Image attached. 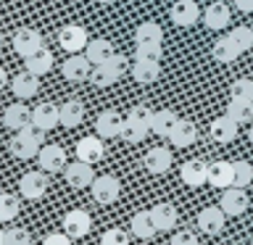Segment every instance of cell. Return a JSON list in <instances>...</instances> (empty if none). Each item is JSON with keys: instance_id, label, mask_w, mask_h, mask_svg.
Returning a JSON list of instances; mask_svg holds the SVG:
<instances>
[{"instance_id": "1", "label": "cell", "mask_w": 253, "mask_h": 245, "mask_svg": "<svg viewBox=\"0 0 253 245\" xmlns=\"http://www.w3.org/2000/svg\"><path fill=\"white\" fill-rule=\"evenodd\" d=\"M42 129H37V126H27V129L16 132L11 142H8V150H11V156L21 158V161H27V158H37L40 148H42Z\"/></svg>"}, {"instance_id": "2", "label": "cell", "mask_w": 253, "mask_h": 245, "mask_svg": "<svg viewBox=\"0 0 253 245\" xmlns=\"http://www.w3.org/2000/svg\"><path fill=\"white\" fill-rule=\"evenodd\" d=\"M150 119H153L150 108L134 106V108L129 111V116H126V122H124L122 137H124L126 142H142V140L148 137V132H150Z\"/></svg>"}, {"instance_id": "3", "label": "cell", "mask_w": 253, "mask_h": 245, "mask_svg": "<svg viewBox=\"0 0 253 245\" xmlns=\"http://www.w3.org/2000/svg\"><path fill=\"white\" fill-rule=\"evenodd\" d=\"M126 71V58L124 55H119V53H114L108 61H103V63H98V66L92 69V84H98V87H111L114 82H119L122 79V74Z\"/></svg>"}, {"instance_id": "4", "label": "cell", "mask_w": 253, "mask_h": 245, "mask_svg": "<svg viewBox=\"0 0 253 245\" xmlns=\"http://www.w3.org/2000/svg\"><path fill=\"white\" fill-rule=\"evenodd\" d=\"M92 190V198L98 201L100 205H111L119 201V193H122V185H119L116 177L111 174H103V177H95V182L90 185Z\"/></svg>"}, {"instance_id": "5", "label": "cell", "mask_w": 253, "mask_h": 245, "mask_svg": "<svg viewBox=\"0 0 253 245\" xmlns=\"http://www.w3.org/2000/svg\"><path fill=\"white\" fill-rule=\"evenodd\" d=\"M58 42L66 53H79L84 50L87 42H90V37H87V29L79 27V24H66L61 32H58Z\"/></svg>"}, {"instance_id": "6", "label": "cell", "mask_w": 253, "mask_h": 245, "mask_svg": "<svg viewBox=\"0 0 253 245\" xmlns=\"http://www.w3.org/2000/svg\"><path fill=\"white\" fill-rule=\"evenodd\" d=\"M61 124V106L55 103H40L37 108H32V126L42 132H50Z\"/></svg>"}, {"instance_id": "7", "label": "cell", "mask_w": 253, "mask_h": 245, "mask_svg": "<svg viewBox=\"0 0 253 245\" xmlns=\"http://www.w3.org/2000/svg\"><path fill=\"white\" fill-rule=\"evenodd\" d=\"M63 177H66V182L71 187H77V190H84V187H90L92 182H95V171H92V163H87V161H77L74 163H66V169H63Z\"/></svg>"}, {"instance_id": "8", "label": "cell", "mask_w": 253, "mask_h": 245, "mask_svg": "<svg viewBox=\"0 0 253 245\" xmlns=\"http://www.w3.org/2000/svg\"><path fill=\"white\" fill-rule=\"evenodd\" d=\"M245 208H248V193H245V187L229 185L224 190V195H221V211L227 216H240V213H245Z\"/></svg>"}, {"instance_id": "9", "label": "cell", "mask_w": 253, "mask_h": 245, "mask_svg": "<svg viewBox=\"0 0 253 245\" xmlns=\"http://www.w3.org/2000/svg\"><path fill=\"white\" fill-rule=\"evenodd\" d=\"M37 163L42 171H50V174L63 171L66 169V153H63L61 145H42L37 153Z\"/></svg>"}, {"instance_id": "10", "label": "cell", "mask_w": 253, "mask_h": 245, "mask_svg": "<svg viewBox=\"0 0 253 245\" xmlns=\"http://www.w3.org/2000/svg\"><path fill=\"white\" fill-rule=\"evenodd\" d=\"M92 61L87 55H79V53H71V58L63 63V77L69 82H84V79L92 77Z\"/></svg>"}, {"instance_id": "11", "label": "cell", "mask_w": 253, "mask_h": 245, "mask_svg": "<svg viewBox=\"0 0 253 245\" xmlns=\"http://www.w3.org/2000/svg\"><path fill=\"white\" fill-rule=\"evenodd\" d=\"M122 129H124V119L116 114V111H100L98 119H95V132L100 134V137H122Z\"/></svg>"}, {"instance_id": "12", "label": "cell", "mask_w": 253, "mask_h": 245, "mask_svg": "<svg viewBox=\"0 0 253 245\" xmlns=\"http://www.w3.org/2000/svg\"><path fill=\"white\" fill-rule=\"evenodd\" d=\"M179 177L187 187H201L209 182V163H203L201 158H190V161L182 163Z\"/></svg>"}, {"instance_id": "13", "label": "cell", "mask_w": 253, "mask_h": 245, "mask_svg": "<svg viewBox=\"0 0 253 245\" xmlns=\"http://www.w3.org/2000/svg\"><path fill=\"white\" fill-rule=\"evenodd\" d=\"M90 229H92V219H90V213L82 211V208H74L63 216V232L69 237H84Z\"/></svg>"}, {"instance_id": "14", "label": "cell", "mask_w": 253, "mask_h": 245, "mask_svg": "<svg viewBox=\"0 0 253 245\" xmlns=\"http://www.w3.org/2000/svg\"><path fill=\"white\" fill-rule=\"evenodd\" d=\"M19 190H21L24 198H29V201H37V198H42V195L47 193V174H42V169L24 174L21 182H19Z\"/></svg>"}, {"instance_id": "15", "label": "cell", "mask_w": 253, "mask_h": 245, "mask_svg": "<svg viewBox=\"0 0 253 245\" xmlns=\"http://www.w3.org/2000/svg\"><path fill=\"white\" fill-rule=\"evenodd\" d=\"M224 221H227V213L221 211V205H209V208H203L198 213V227H201V232L206 235H219L221 229H224Z\"/></svg>"}, {"instance_id": "16", "label": "cell", "mask_w": 253, "mask_h": 245, "mask_svg": "<svg viewBox=\"0 0 253 245\" xmlns=\"http://www.w3.org/2000/svg\"><path fill=\"white\" fill-rule=\"evenodd\" d=\"M171 21L177 27H193V24L201 19V11H198V3L195 0H177L171 5Z\"/></svg>"}, {"instance_id": "17", "label": "cell", "mask_w": 253, "mask_h": 245, "mask_svg": "<svg viewBox=\"0 0 253 245\" xmlns=\"http://www.w3.org/2000/svg\"><path fill=\"white\" fill-rule=\"evenodd\" d=\"M3 124L8 126V129H13V132L27 129V126H32V111L24 106V103H13V106L5 108Z\"/></svg>"}, {"instance_id": "18", "label": "cell", "mask_w": 253, "mask_h": 245, "mask_svg": "<svg viewBox=\"0 0 253 245\" xmlns=\"http://www.w3.org/2000/svg\"><path fill=\"white\" fill-rule=\"evenodd\" d=\"M42 47V37H40V32L37 29H19L13 35V50L19 53V55H32L35 50H40Z\"/></svg>"}, {"instance_id": "19", "label": "cell", "mask_w": 253, "mask_h": 245, "mask_svg": "<svg viewBox=\"0 0 253 245\" xmlns=\"http://www.w3.org/2000/svg\"><path fill=\"white\" fill-rule=\"evenodd\" d=\"M150 216H153V224L158 232H169V229L177 227V208L171 203H156L150 208Z\"/></svg>"}, {"instance_id": "20", "label": "cell", "mask_w": 253, "mask_h": 245, "mask_svg": "<svg viewBox=\"0 0 253 245\" xmlns=\"http://www.w3.org/2000/svg\"><path fill=\"white\" fill-rule=\"evenodd\" d=\"M74 153H77L79 161L98 163L100 158H103V140H100V134H98V137H82V140L77 142Z\"/></svg>"}, {"instance_id": "21", "label": "cell", "mask_w": 253, "mask_h": 245, "mask_svg": "<svg viewBox=\"0 0 253 245\" xmlns=\"http://www.w3.org/2000/svg\"><path fill=\"white\" fill-rule=\"evenodd\" d=\"M142 166H145L150 174H164V171H169V166H171L169 148H153V150H148V153L142 156Z\"/></svg>"}, {"instance_id": "22", "label": "cell", "mask_w": 253, "mask_h": 245, "mask_svg": "<svg viewBox=\"0 0 253 245\" xmlns=\"http://www.w3.org/2000/svg\"><path fill=\"white\" fill-rule=\"evenodd\" d=\"M158 74H161V61H150V58H134L132 66V77L137 79L140 84H150L156 82Z\"/></svg>"}, {"instance_id": "23", "label": "cell", "mask_w": 253, "mask_h": 245, "mask_svg": "<svg viewBox=\"0 0 253 245\" xmlns=\"http://www.w3.org/2000/svg\"><path fill=\"white\" fill-rule=\"evenodd\" d=\"M11 90L16 98H21V100H27L32 98V95H37L40 90V84H37V74H32V71H21V74H16L11 79Z\"/></svg>"}, {"instance_id": "24", "label": "cell", "mask_w": 253, "mask_h": 245, "mask_svg": "<svg viewBox=\"0 0 253 245\" xmlns=\"http://www.w3.org/2000/svg\"><path fill=\"white\" fill-rule=\"evenodd\" d=\"M211 137L216 142H221V145L232 142L237 137V122H235V119H229L227 114L219 116V119H213V122H211Z\"/></svg>"}, {"instance_id": "25", "label": "cell", "mask_w": 253, "mask_h": 245, "mask_svg": "<svg viewBox=\"0 0 253 245\" xmlns=\"http://www.w3.org/2000/svg\"><path fill=\"white\" fill-rule=\"evenodd\" d=\"M169 140H171L174 148H190V145H193V142L198 140L195 124H193V122H185V119H179L177 126H174L171 134H169Z\"/></svg>"}, {"instance_id": "26", "label": "cell", "mask_w": 253, "mask_h": 245, "mask_svg": "<svg viewBox=\"0 0 253 245\" xmlns=\"http://www.w3.org/2000/svg\"><path fill=\"white\" fill-rule=\"evenodd\" d=\"M24 61H27V71H32V74H37V77H42L53 69V53L47 50L45 45L40 47V50H35L32 55H27Z\"/></svg>"}, {"instance_id": "27", "label": "cell", "mask_w": 253, "mask_h": 245, "mask_svg": "<svg viewBox=\"0 0 253 245\" xmlns=\"http://www.w3.org/2000/svg\"><path fill=\"white\" fill-rule=\"evenodd\" d=\"M203 21L209 29H224L229 24V8L227 3H221V0H216V3H211L209 8H206L203 13Z\"/></svg>"}, {"instance_id": "28", "label": "cell", "mask_w": 253, "mask_h": 245, "mask_svg": "<svg viewBox=\"0 0 253 245\" xmlns=\"http://www.w3.org/2000/svg\"><path fill=\"white\" fill-rule=\"evenodd\" d=\"M209 182H211V187L227 190L232 185V163L229 161H213L209 166Z\"/></svg>"}, {"instance_id": "29", "label": "cell", "mask_w": 253, "mask_h": 245, "mask_svg": "<svg viewBox=\"0 0 253 245\" xmlns=\"http://www.w3.org/2000/svg\"><path fill=\"white\" fill-rule=\"evenodd\" d=\"M84 55L92 61V66H98V63L108 61L111 55H114V45H111L106 37H95V40H90V42H87Z\"/></svg>"}, {"instance_id": "30", "label": "cell", "mask_w": 253, "mask_h": 245, "mask_svg": "<svg viewBox=\"0 0 253 245\" xmlns=\"http://www.w3.org/2000/svg\"><path fill=\"white\" fill-rule=\"evenodd\" d=\"M177 114H174V111H156L153 114V119H150V132H156L158 137H169L171 134V129L174 126H177Z\"/></svg>"}, {"instance_id": "31", "label": "cell", "mask_w": 253, "mask_h": 245, "mask_svg": "<svg viewBox=\"0 0 253 245\" xmlns=\"http://www.w3.org/2000/svg\"><path fill=\"white\" fill-rule=\"evenodd\" d=\"M134 42L137 45H161L164 42V32L156 21H145L134 29Z\"/></svg>"}, {"instance_id": "32", "label": "cell", "mask_w": 253, "mask_h": 245, "mask_svg": "<svg viewBox=\"0 0 253 245\" xmlns=\"http://www.w3.org/2000/svg\"><path fill=\"white\" fill-rule=\"evenodd\" d=\"M156 224H153V216H150V211H140L132 216V235L140 237V240H150V237H156Z\"/></svg>"}, {"instance_id": "33", "label": "cell", "mask_w": 253, "mask_h": 245, "mask_svg": "<svg viewBox=\"0 0 253 245\" xmlns=\"http://www.w3.org/2000/svg\"><path fill=\"white\" fill-rule=\"evenodd\" d=\"M227 116L235 119L237 124H248L251 119H253V100L229 98V103H227Z\"/></svg>"}, {"instance_id": "34", "label": "cell", "mask_w": 253, "mask_h": 245, "mask_svg": "<svg viewBox=\"0 0 253 245\" xmlns=\"http://www.w3.org/2000/svg\"><path fill=\"white\" fill-rule=\"evenodd\" d=\"M84 119V106L79 100H66L61 106V124L69 126V129H74V126L82 124Z\"/></svg>"}, {"instance_id": "35", "label": "cell", "mask_w": 253, "mask_h": 245, "mask_svg": "<svg viewBox=\"0 0 253 245\" xmlns=\"http://www.w3.org/2000/svg\"><path fill=\"white\" fill-rule=\"evenodd\" d=\"M237 55H240V47H237L235 42H232V37H221L216 45H213V58H216L219 63H232Z\"/></svg>"}, {"instance_id": "36", "label": "cell", "mask_w": 253, "mask_h": 245, "mask_svg": "<svg viewBox=\"0 0 253 245\" xmlns=\"http://www.w3.org/2000/svg\"><path fill=\"white\" fill-rule=\"evenodd\" d=\"M253 182V166L248 161H232V185L248 187Z\"/></svg>"}, {"instance_id": "37", "label": "cell", "mask_w": 253, "mask_h": 245, "mask_svg": "<svg viewBox=\"0 0 253 245\" xmlns=\"http://www.w3.org/2000/svg\"><path fill=\"white\" fill-rule=\"evenodd\" d=\"M19 213V201L11 193H0V221H11Z\"/></svg>"}, {"instance_id": "38", "label": "cell", "mask_w": 253, "mask_h": 245, "mask_svg": "<svg viewBox=\"0 0 253 245\" xmlns=\"http://www.w3.org/2000/svg\"><path fill=\"white\" fill-rule=\"evenodd\" d=\"M229 37H232V42L240 47V53L251 50L253 47V29L251 27H235L232 32H229Z\"/></svg>"}, {"instance_id": "39", "label": "cell", "mask_w": 253, "mask_h": 245, "mask_svg": "<svg viewBox=\"0 0 253 245\" xmlns=\"http://www.w3.org/2000/svg\"><path fill=\"white\" fill-rule=\"evenodd\" d=\"M229 92H232V98H240V100H253V79H235L232 87H229Z\"/></svg>"}, {"instance_id": "40", "label": "cell", "mask_w": 253, "mask_h": 245, "mask_svg": "<svg viewBox=\"0 0 253 245\" xmlns=\"http://www.w3.org/2000/svg\"><path fill=\"white\" fill-rule=\"evenodd\" d=\"M100 245H129V237H126L124 229L114 227V229H106V232H103Z\"/></svg>"}, {"instance_id": "41", "label": "cell", "mask_w": 253, "mask_h": 245, "mask_svg": "<svg viewBox=\"0 0 253 245\" xmlns=\"http://www.w3.org/2000/svg\"><path fill=\"white\" fill-rule=\"evenodd\" d=\"M29 243H32V237L27 229H19V227L5 229V245H29Z\"/></svg>"}, {"instance_id": "42", "label": "cell", "mask_w": 253, "mask_h": 245, "mask_svg": "<svg viewBox=\"0 0 253 245\" xmlns=\"http://www.w3.org/2000/svg\"><path fill=\"white\" fill-rule=\"evenodd\" d=\"M161 45H137L134 47V58H150V61H161Z\"/></svg>"}, {"instance_id": "43", "label": "cell", "mask_w": 253, "mask_h": 245, "mask_svg": "<svg viewBox=\"0 0 253 245\" xmlns=\"http://www.w3.org/2000/svg\"><path fill=\"white\" fill-rule=\"evenodd\" d=\"M42 245H71V237L66 232H50L42 240Z\"/></svg>"}, {"instance_id": "44", "label": "cell", "mask_w": 253, "mask_h": 245, "mask_svg": "<svg viewBox=\"0 0 253 245\" xmlns=\"http://www.w3.org/2000/svg\"><path fill=\"white\" fill-rule=\"evenodd\" d=\"M171 245H198V237L193 232H177L171 237Z\"/></svg>"}, {"instance_id": "45", "label": "cell", "mask_w": 253, "mask_h": 245, "mask_svg": "<svg viewBox=\"0 0 253 245\" xmlns=\"http://www.w3.org/2000/svg\"><path fill=\"white\" fill-rule=\"evenodd\" d=\"M235 5L240 8L243 13H253V0H235Z\"/></svg>"}, {"instance_id": "46", "label": "cell", "mask_w": 253, "mask_h": 245, "mask_svg": "<svg viewBox=\"0 0 253 245\" xmlns=\"http://www.w3.org/2000/svg\"><path fill=\"white\" fill-rule=\"evenodd\" d=\"M5 82H8V74H5V69L0 66V90H3V87H5Z\"/></svg>"}, {"instance_id": "47", "label": "cell", "mask_w": 253, "mask_h": 245, "mask_svg": "<svg viewBox=\"0 0 253 245\" xmlns=\"http://www.w3.org/2000/svg\"><path fill=\"white\" fill-rule=\"evenodd\" d=\"M0 245H5V229H0Z\"/></svg>"}, {"instance_id": "48", "label": "cell", "mask_w": 253, "mask_h": 245, "mask_svg": "<svg viewBox=\"0 0 253 245\" xmlns=\"http://www.w3.org/2000/svg\"><path fill=\"white\" fill-rule=\"evenodd\" d=\"M98 3H103V5H108V3H116V0H98Z\"/></svg>"}, {"instance_id": "49", "label": "cell", "mask_w": 253, "mask_h": 245, "mask_svg": "<svg viewBox=\"0 0 253 245\" xmlns=\"http://www.w3.org/2000/svg\"><path fill=\"white\" fill-rule=\"evenodd\" d=\"M248 140H251V145H253V126H251V132H248Z\"/></svg>"}, {"instance_id": "50", "label": "cell", "mask_w": 253, "mask_h": 245, "mask_svg": "<svg viewBox=\"0 0 253 245\" xmlns=\"http://www.w3.org/2000/svg\"><path fill=\"white\" fill-rule=\"evenodd\" d=\"M0 45H3V35H0Z\"/></svg>"}]
</instances>
